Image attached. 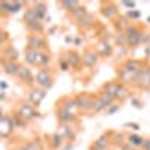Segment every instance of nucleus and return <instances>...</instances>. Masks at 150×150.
<instances>
[{"mask_svg":"<svg viewBox=\"0 0 150 150\" xmlns=\"http://www.w3.org/2000/svg\"><path fill=\"white\" fill-rule=\"evenodd\" d=\"M78 24H80L81 27H84V29H89V27H92L93 24H95V20H93V17H92V15L87 14L83 20H80V21H78Z\"/></svg>","mask_w":150,"mask_h":150,"instance_id":"obj_29","label":"nucleus"},{"mask_svg":"<svg viewBox=\"0 0 150 150\" xmlns=\"http://www.w3.org/2000/svg\"><path fill=\"white\" fill-rule=\"evenodd\" d=\"M140 17H141V14H140V11H137V9L128 11V14H126V18L128 20H138Z\"/></svg>","mask_w":150,"mask_h":150,"instance_id":"obj_35","label":"nucleus"},{"mask_svg":"<svg viewBox=\"0 0 150 150\" xmlns=\"http://www.w3.org/2000/svg\"><path fill=\"white\" fill-rule=\"evenodd\" d=\"M75 102H77V108L80 111H92V105H93V96L87 95V93H81L75 98Z\"/></svg>","mask_w":150,"mask_h":150,"instance_id":"obj_5","label":"nucleus"},{"mask_svg":"<svg viewBox=\"0 0 150 150\" xmlns=\"http://www.w3.org/2000/svg\"><path fill=\"white\" fill-rule=\"evenodd\" d=\"M17 78L20 81H26V83H33V74L29 66H20L17 71Z\"/></svg>","mask_w":150,"mask_h":150,"instance_id":"obj_12","label":"nucleus"},{"mask_svg":"<svg viewBox=\"0 0 150 150\" xmlns=\"http://www.w3.org/2000/svg\"><path fill=\"white\" fill-rule=\"evenodd\" d=\"M147 21H149V23H150V17H149V18H147Z\"/></svg>","mask_w":150,"mask_h":150,"instance_id":"obj_52","label":"nucleus"},{"mask_svg":"<svg viewBox=\"0 0 150 150\" xmlns=\"http://www.w3.org/2000/svg\"><path fill=\"white\" fill-rule=\"evenodd\" d=\"M5 14V8H3V2H0V15Z\"/></svg>","mask_w":150,"mask_h":150,"instance_id":"obj_45","label":"nucleus"},{"mask_svg":"<svg viewBox=\"0 0 150 150\" xmlns=\"http://www.w3.org/2000/svg\"><path fill=\"white\" fill-rule=\"evenodd\" d=\"M75 117H77V114L68 112V111L62 110V108H59V111H57V119H59L60 123H63V125H69V123H72V122L75 120Z\"/></svg>","mask_w":150,"mask_h":150,"instance_id":"obj_16","label":"nucleus"},{"mask_svg":"<svg viewBox=\"0 0 150 150\" xmlns=\"http://www.w3.org/2000/svg\"><path fill=\"white\" fill-rule=\"evenodd\" d=\"M134 77H135L134 74L128 72L126 69H123V68L119 71V83H122V84H125V86L129 84V83H132V81H134Z\"/></svg>","mask_w":150,"mask_h":150,"instance_id":"obj_22","label":"nucleus"},{"mask_svg":"<svg viewBox=\"0 0 150 150\" xmlns=\"http://www.w3.org/2000/svg\"><path fill=\"white\" fill-rule=\"evenodd\" d=\"M126 35V39H128V45L129 47H137L138 44H141V29L137 26V24H129V27L125 32Z\"/></svg>","mask_w":150,"mask_h":150,"instance_id":"obj_2","label":"nucleus"},{"mask_svg":"<svg viewBox=\"0 0 150 150\" xmlns=\"http://www.w3.org/2000/svg\"><path fill=\"white\" fill-rule=\"evenodd\" d=\"M81 44V39L80 38H75V45H80Z\"/></svg>","mask_w":150,"mask_h":150,"instance_id":"obj_46","label":"nucleus"},{"mask_svg":"<svg viewBox=\"0 0 150 150\" xmlns=\"http://www.w3.org/2000/svg\"><path fill=\"white\" fill-rule=\"evenodd\" d=\"M126 140H128V144L131 147H134V149L143 147V144H144V138H143V137H140L138 134H129Z\"/></svg>","mask_w":150,"mask_h":150,"instance_id":"obj_19","label":"nucleus"},{"mask_svg":"<svg viewBox=\"0 0 150 150\" xmlns=\"http://www.w3.org/2000/svg\"><path fill=\"white\" fill-rule=\"evenodd\" d=\"M2 45H3V42H2V41H0V47H2Z\"/></svg>","mask_w":150,"mask_h":150,"instance_id":"obj_50","label":"nucleus"},{"mask_svg":"<svg viewBox=\"0 0 150 150\" xmlns=\"http://www.w3.org/2000/svg\"><path fill=\"white\" fill-rule=\"evenodd\" d=\"M3 68H5V72L8 75H17V71L20 68V65L17 62H3Z\"/></svg>","mask_w":150,"mask_h":150,"instance_id":"obj_26","label":"nucleus"},{"mask_svg":"<svg viewBox=\"0 0 150 150\" xmlns=\"http://www.w3.org/2000/svg\"><path fill=\"white\" fill-rule=\"evenodd\" d=\"M132 83L140 89H150V68H141L135 74Z\"/></svg>","mask_w":150,"mask_h":150,"instance_id":"obj_3","label":"nucleus"},{"mask_svg":"<svg viewBox=\"0 0 150 150\" xmlns=\"http://www.w3.org/2000/svg\"><path fill=\"white\" fill-rule=\"evenodd\" d=\"M96 53L98 56H111L112 53V47L107 42V41H102V42H99L98 47H96Z\"/></svg>","mask_w":150,"mask_h":150,"instance_id":"obj_21","label":"nucleus"},{"mask_svg":"<svg viewBox=\"0 0 150 150\" xmlns=\"http://www.w3.org/2000/svg\"><path fill=\"white\" fill-rule=\"evenodd\" d=\"M141 68H143L141 62H138V60H126V62H125V65H123V69H126L128 72H131L134 75L138 72Z\"/></svg>","mask_w":150,"mask_h":150,"instance_id":"obj_20","label":"nucleus"},{"mask_svg":"<svg viewBox=\"0 0 150 150\" xmlns=\"http://www.w3.org/2000/svg\"><path fill=\"white\" fill-rule=\"evenodd\" d=\"M17 116H18L21 120H32V119H35L36 116H39V112H38V111L33 108V105H30V104H21L20 108H18Z\"/></svg>","mask_w":150,"mask_h":150,"instance_id":"obj_6","label":"nucleus"},{"mask_svg":"<svg viewBox=\"0 0 150 150\" xmlns=\"http://www.w3.org/2000/svg\"><path fill=\"white\" fill-rule=\"evenodd\" d=\"M102 15L105 17V18H108V20H112L117 14H119V9H117V6L114 5V3H108V5H105L104 8H102Z\"/></svg>","mask_w":150,"mask_h":150,"instance_id":"obj_17","label":"nucleus"},{"mask_svg":"<svg viewBox=\"0 0 150 150\" xmlns=\"http://www.w3.org/2000/svg\"><path fill=\"white\" fill-rule=\"evenodd\" d=\"M5 39H6V33H5V30H3L2 27H0V41L3 42Z\"/></svg>","mask_w":150,"mask_h":150,"instance_id":"obj_42","label":"nucleus"},{"mask_svg":"<svg viewBox=\"0 0 150 150\" xmlns=\"http://www.w3.org/2000/svg\"><path fill=\"white\" fill-rule=\"evenodd\" d=\"M60 135H62V138H72V131L69 129V126H68V125H65V126L63 128H62V131L59 132Z\"/></svg>","mask_w":150,"mask_h":150,"instance_id":"obj_34","label":"nucleus"},{"mask_svg":"<svg viewBox=\"0 0 150 150\" xmlns=\"http://www.w3.org/2000/svg\"><path fill=\"white\" fill-rule=\"evenodd\" d=\"M116 41H117V44H120L122 47L128 45V39H126V35H125V33H119V35L116 36Z\"/></svg>","mask_w":150,"mask_h":150,"instance_id":"obj_36","label":"nucleus"},{"mask_svg":"<svg viewBox=\"0 0 150 150\" xmlns=\"http://www.w3.org/2000/svg\"><path fill=\"white\" fill-rule=\"evenodd\" d=\"M59 65L62 66V71H68V69H69V65H68V62H66L65 57H62V59L59 60Z\"/></svg>","mask_w":150,"mask_h":150,"instance_id":"obj_37","label":"nucleus"},{"mask_svg":"<svg viewBox=\"0 0 150 150\" xmlns=\"http://www.w3.org/2000/svg\"><path fill=\"white\" fill-rule=\"evenodd\" d=\"M65 59L68 62L69 68H78L81 65V56L77 51H68L65 54Z\"/></svg>","mask_w":150,"mask_h":150,"instance_id":"obj_15","label":"nucleus"},{"mask_svg":"<svg viewBox=\"0 0 150 150\" xmlns=\"http://www.w3.org/2000/svg\"><path fill=\"white\" fill-rule=\"evenodd\" d=\"M60 6L68 12H72L75 8L80 6V2H77V0H63V2H60Z\"/></svg>","mask_w":150,"mask_h":150,"instance_id":"obj_28","label":"nucleus"},{"mask_svg":"<svg viewBox=\"0 0 150 150\" xmlns=\"http://www.w3.org/2000/svg\"><path fill=\"white\" fill-rule=\"evenodd\" d=\"M24 6L23 2H3V8H5V12L8 14H17L18 11H21Z\"/></svg>","mask_w":150,"mask_h":150,"instance_id":"obj_18","label":"nucleus"},{"mask_svg":"<svg viewBox=\"0 0 150 150\" xmlns=\"http://www.w3.org/2000/svg\"><path fill=\"white\" fill-rule=\"evenodd\" d=\"M122 5H123V6H126V8H131V9L135 8V3H134V2H123Z\"/></svg>","mask_w":150,"mask_h":150,"instance_id":"obj_41","label":"nucleus"},{"mask_svg":"<svg viewBox=\"0 0 150 150\" xmlns=\"http://www.w3.org/2000/svg\"><path fill=\"white\" fill-rule=\"evenodd\" d=\"M98 60H99V56L96 53V50H93V48L84 50V53L81 56V63H84L89 68H93L95 65H98Z\"/></svg>","mask_w":150,"mask_h":150,"instance_id":"obj_7","label":"nucleus"},{"mask_svg":"<svg viewBox=\"0 0 150 150\" xmlns=\"http://www.w3.org/2000/svg\"><path fill=\"white\" fill-rule=\"evenodd\" d=\"M50 62H51V56L50 53H41V59H39V66L45 68L50 65Z\"/></svg>","mask_w":150,"mask_h":150,"instance_id":"obj_31","label":"nucleus"},{"mask_svg":"<svg viewBox=\"0 0 150 150\" xmlns=\"http://www.w3.org/2000/svg\"><path fill=\"white\" fill-rule=\"evenodd\" d=\"M122 150H134V147H131V146L126 143V144H122Z\"/></svg>","mask_w":150,"mask_h":150,"instance_id":"obj_44","label":"nucleus"},{"mask_svg":"<svg viewBox=\"0 0 150 150\" xmlns=\"http://www.w3.org/2000/svg\"><path fill=\"white\" fill-rule=\"evenodd\" d=\"M24 59L30 66H39V59H41V51H36V50L27 48L26 53H24Z\"/></svg>","mask_w":150,"mask_h":150,"instance_id":"obj_9","label":"nucleus"},{"mask_svg":"<svg viewBox=\"0 0 150 150\" xmlns=\"http://www.w3.org/2000/svg\"><path fill=\"white\" fill-rule=\"evenodd\" d=\"M93 146H96V147H101V149H105V150H108V147H110V140L107 138L105 135H102V137H99V138L95 141V144Z\"/></svg>","mask_w":150,"mask_h":150,"instance_id":"obj_30","label":"nucleus"},{"mask_svg":"<svg viewBox=\"0 0 150 150\" xmlns=\"http://www.w3.org/2000/svg\"><path fill=\"white\" fill-rule=\"evenodd\" d=\"M71 14H72V18L78 23L80 20H83V18L87 15V11H86V8H83V6L80 5L78 8H75V9L71 12Z\"/></svg>","mask_w":150,"mask_h":150,"instance_id":"obj_27","label":"nucleus"},{"mask_svg":"<svg viewBox=\"0 0 150 150\" xmlns=\"http://www.w3.org/2000/svg\"><path fill=\"white\" fill-rule=\"evenodd\" d=\"M128 96H129V90H128V87L125 86V84H122V83H120L117 92L114 93V99H119V101H125V99H126Z\"/></svg>","mask_w":150,"mask_h":150,"instance_id":"obj_25","label":"nucleus"},{"mask_svg":"<svg viewBox=\"0 0 150 150\" xmlns=\"http://www.w3.org/2000/svg\"><path fill=\"white\" fill-rule=\"evenodd\" d=\"M35 83L41 87L42 90H47L53 86V77L47 69H39L35 77Z\"/></svg>","mask_w":150,"mask_h":150,"instance_id":"obj_4","label":"nucleus"},{"mask_svg":"<svg viewBox=\"0 0 150 150\" xmlns=\"http://www.w3.org/2000/svg\"><path fill=\"white\" fill-rule=\"evenodd\" d=\"M116 99L111 95H108L107 92H101L98 98H93V105H92V111L93 112H101L108 110L112 104H114Z\"/></svg>","mask_w":150,"mask_h":150,"instance_id":"obj_1","label":"nucleus"},{"mask_svg":"<svg viewBox=\"0 0 150 150\" xmlns=\"http://www.w3.org/2000/svg\"><path fill=\"white\" fill-rule=\"evenodd\" d=\"M60 108L62 110H65L68 112H72V114H77V102H75V98H65V99H62V102H60Z\"/></svg>","mask_w":150,"mask_h":150,"instance_id":"obj_14","label":"nucleus"},{"mask_svg":"<svg viewBox=\"0 0 150 150\" xmlns=\"http://www.w3.org/2000/svg\"><path fill=\"white\" fill-rule=\"evenodd\" d=\"M45 96H47V93H45V90H42V89H33L30 93H29V101H30V104L32 105H41V102L45 99Z\"/></svg>","mask_w":150,"mask_h":150,"instance_id":"obj_11","label":"nucleus"},{"mask_svg":"<svg viewBox=\"0 0 150 150\" xmlns=\"http://www.w3.org/2000/svg\"><path fill=\"white\" fill-rule=\"evenodd\" d=\"M114 26H116V30L119 33H125L126 32V29L129 27V20L126 17H120L114 21Z\"/></svg>","mask_w":150,"mask_h":150,"instance_id":"obj_23","label":"nucleus"},{"mask_svg":"<svg viewBox=\"0 0 150 150\" xmlns=\"http://www.w3.org/2000/svg\"><path fill=\"white\" fill-rule=\"evenodd\" d=\"M123 140H125V137H123L122 134H116V135H114V143H117V144L122 146V144H125Z\"/></svg>","mask_w":150,"mask_h":150,"instance_id":"obj_38","label":"nucleus"},{"mask_svg":"<svg viewBox=\"0 0 150 150\" xmlns=\"http://www.w3.org/2000/svg\"><path fill=\"white\" fill-rule=\"evenodd\" d=\"M27 48H32V50H39L45 48V39L41 36V35H30L29 39H27Z\"/></svg>","mask_w":150,"mask_h":150,"instance_id":"obj_8","label":"nucleus"},{"mask_svg":"<svg viewBox=\"0 0 150 150\" xmlns=\"http://www.w3.org/2000/svg\"><path fill=\"white\" fill-rule=\"evenodd\" d=\"M119 110H120V105H114V104H112L107 111H108V114H114V112H116V111H119Z\"/></svg>","mask_w":150,"mask_h":150,"instance_id":"obj_39","label":"nucleus"},{"mask_svg":"<svg viewBox=\"0 0 150 150\" xmlns=\"http://www.w3.org/2000/svg\"><path fill=\"white\" fill-rule=\"evenodd\" d=\"M126 126H129V128H134V131H137V129H140V126L137 123H126Z\"/></svg>","mask_w":150,"mask_h":150,"instance_id":"obj_43","label":"nucleus"},{"mask_svg":"<svg viewBox=\"0 0 150 150\" xmlns=\"http://www.w3.org/2000/svg\"><path fill=\"white\" fill-rule=\"evenodd\" d=\"M15 150H26V147H24V146H20V147H17Z\"/></svg>","mask_w":150,"mask_h":150,"instance_id":"obj_49","label":"nucleus"},{"mask_svg":"<svg viewBox=\"0 0 150 150\" xmlns=\"http://www.w3.org/2000/svg\"><path fill=\"white\" fill-rule=\"evenodd\" d=\"M62 143H63V138H62V135H60V134H54V135L51 137V146H53L54 149L60 147Z\"/></svg>","mask_w":150,"mask_h":150,"instance_id":"obj_32","label":"nucleus"},{"mask_svg":"<svg viewBox=\"0 0 150 150\" xmlns=\"http://www.w3.org/2000/svg\"><path fill=\"white\" fill-rule=\"evenodd\" d=\"M92 150H105V149H101V147H96V146H92Z\"/></svg>","mask_w":150,"mask_h":150,"instance_id":"obj_47","label":"nucleus"},{"mask_svg":"<svg viewBox=\"0 0 150 150\" xmlns=\"http://www.w3.org/2000/svg\"><path fill=\"white\" fill-rule=\"evenodd\" d=\"M24 147H26V150H41L42 143H39V141H30L27 144H24Z\"/></svg>","mask_w":150,"mask_h":150,"instance_id":"obj_33","label":"nucleus"},{"mask_svg":"<svg viewBox=\"0 0 150 150\" xmlns=\"http://www.w3.org/2000/svg\"><path fill=\"white\" fill-rule=\"evenodd\" d=\"M0 117H2V110H0Z\"/></svg>","mask_w":150,"mask_h":150,"instance_id":"obj_51","label":"nucleus"},{"mask_svg":"<svg viewBox=\"0 0 150 150\" xmlns=\"http://www.w3.org/2000/svg\"><path fill=\"white\" fill-rule=\"evenodd\" d=\"M143 149L144 150H150V138L144 140V144H143Z\"/></svg>","mask_w":150,"mask_h":150,"instance_id":"obj_40","label":"nucleus"},{"mask_svg":"<svg viewBox=\"0 0 150 150\" xmlns=\"http://www.w3.org/2000/svg\"><path fill=\"white\" fill-rule=\"evenodd\" d=\"M32 11H33V14H35V17H36L38 21H42V20L47 17V5H45L44 2H36V3H33Z\"/></svg>","mask_w":150,"mask_h":150,"instance_id":"obj_13","label":"nucleus"},{"mask_svg":"<svg viewBox=\"0 0 150 150\" xmlns=\"http://www.w3.org/2000/svg\"><path fill=\"white\" fill-rule=\"evenodd\" d=\"M0 87H2V89H6L8 84H6V83H0Z\"/></svg>","mask_w":150,"mask_h":150,"instance_id":"obj_48","label":"nucleus"},{"mask_svg":"<svg viewBox=\"0 0 150 150\" xmlns=\"http://www.w3.org/2000/svg\"><path fill=\"white\" fill-rule=\"evenodd\" d=\"M3 57L6 59V62H17V59L20 57V53H18V50L14 48V47H8L5 50V54Z\"/></svg>","mask_w":150,"mask_h":150,"instance_id":"obj_24","label":"nucleus"},{"mask_svg":"<svg viewBox=\"0 0 150 150\" xmlns=\"http://www.w3.org/2000/svg\"><path fill=\"white\" fill-rule=\"evenodd\" d=\"M14 123H12L11 117H0V137H8L12 131H14Z\"/></svg>","mask_w":150,"mask_h":150,"instance_id":"obj_10","label":"nucleus"}]
</instances>
